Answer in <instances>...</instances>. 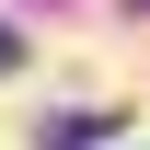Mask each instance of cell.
Listing matches in <instances>:
<instances>
[{
  "mask_svg": "<svg viewBox=\"0 0 150 150\" xmlns=\"http://www.w3.org/2000/svg\"><path fill=\"white\" fill-rule=\"evenodd\" d=\"M0 58H12V35H0Z\"/></svg>",
  "mask_w": 150,
  "mask_h": 150,
  "instance_id": "6da1fadb",
  "label": "cell"
}]
</instances>
